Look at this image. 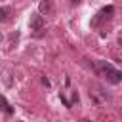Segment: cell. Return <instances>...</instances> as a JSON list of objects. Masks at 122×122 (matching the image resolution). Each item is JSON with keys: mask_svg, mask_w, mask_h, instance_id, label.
I'll return each mask as SVG.
<instances>
[{"mask_svg": "<svg viewBox=\"0 0 122 122\" xmlns=\"http://www.w3.org/2000/svg\"><path fill=\"white\" fill-rule=\"evenodd\" d=\"M95 71H99L111 84H118V82H122V71L114 69V67H112L111 63H107V61H97Z\"/></svg>", "mask_w": 122, "mask_h": 122, "instance_id": "6da1fadb", "label": "cell"}, {"mask_svg": "<svg viewBox=\"0 0 122 122\" xmlns=\"http://www.w3.org/2000/svg\"><path fill=\"white\" fill-rule=\"evenodd\" d=\"M114 13V8L112 6H105L103 10H99V13L92 19V27H99L101 25V21H105V19H111V15Z\"/></svg>", "mask_w": 122, "mask_h": 122, "instance_id": "7a4b0ae2", "label": "cell"}, {"mask_svg": "<svg viewBox=\"0 0 122 122\" xmlns=\"http://www.w3.org/2000/svg\"><path fill=\"white\" fill-rule=\"evenodd\" d=\"M29 25H30V30H42L44 25H46V21H44V17L40 13H34V15H30Z\"/></svg>", "mask_w": 122, "mask_h": 122, "instance_id": "3957f363", "label": "cell"}, {"mask_svg": "<svg viewBox=\"0 0 122 122\" xmlns=\"http://www.w3.org/2000/svg\"><path fill=\"white\" fill-rule=\"evenodd\" d=\"M38 8H40L42 13H51V11H53V2H51V0H42V2L38 4Z\"/></svg>", "mask_w": 122, "mask_h": 122, "instance_id": "277c9868", "label": "cell"}, {"mask_svg": "<svg viewBox=\"0 0 122 122\" xmlns=\"http://www.w3.org/2000/svg\"><path fill=\"white\" fill-rule=\"evenodd\" d=\"M0 111L6 112V114H13V109H11V105L8 103V99L4 95H0Z\"/></svg>", "mask_w": 122, "mask_h": 122, "instance_id": "5b68a950", "label": "cell"}, {"mask_svg": "<svg viewBox=\"0 0 122 122\" xmlns=\"http://www.w3.org/2000/svg\"><path fill=\"white\" fill-rule=\"evenodd\" d=\"M10 15H11V8H10V6L0 8V23H6V21L10 19Z\"/></svg>", "mask_w": 122, "mask_h": 122, "instance_id": "8992f818", "label": "cell"}, {"mask_svg": "<svg viewBox=\"0 0 122 122\" xmlns=\"http://www.w3.org/2000/svg\"><path fill=\"white\" fill-rule=\"evenodd\" d=\"M17 38H19V34H17V32H13V34L10 36V48H13V44L17 42Z\"/></svg>", "mask_w": 122, "mask_h": 122, "instance_id": "52a82bcc", "label": "cell"}, {"mask_svg": "<svg viewBox=\"0 0 122 122\" xmlns=\"http://www.w3.org/2000/svg\"><path fill=\"white\" fill-rule=\"evenodd\" d=\"M42 84H44V86H50V80H48V78L44 76V78H42Z\"/></svg>", "mask_w": 122, "mask_h": 122, "instance_id": "ba28073f", "label": "cell"}, {"mask_svg": "<svg viewBox=\"0 0 122 122\" xmlns=\"http://www.w3.org/2000/svg\"><path fill=\"white\" fill-rule=\"evenodd\" d=\"M71 2H72V4H80L82 0H71Z\"/></svg>", "mask_w": 122, "mask_h": 122, "instance_id": "9c48e42d", "label": "cell"}, {"mask_svg": "<svg viewBox=\"0 0 122 122\" xmlns=\"http://www.w3.org/2000/svg\"><path fill=\"white\" fill-rule=\"evenodd\" d=\"M0 40H2V34H0Z\"/></svg>", "mask_w": 122, "mask_h": 122, "instance_id": "30bf717a", "label": "cell"}, {"mask_svg": "<svg viewBox=\"0 0 122 122\" xmlns=\"http://www.w3.org/2000/svg\"><path fill=\"white\" fill-rule=\"evenodd\" d=\"M84 122H88V120H84Z\"/></svg>", "mask_w": 122, "mask_h": 122, "instance_id": "8fae6325", "label": "cell"}, {"mask_svg": "<svg viewBox=\"0 0 122 122\" xmlns=\"http://www.w3.org/2000/svg\"><path fill=\"white\" fill-rule=\"evenodd\" d=\"M120 44H122V40H120Z\"/></svg>", "mask_w": 122, "mask_h": 122, "instance_id": "7c38bea8", "label": "cell"}]
</instances>
